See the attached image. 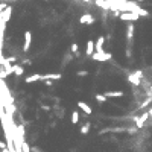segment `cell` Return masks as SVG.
Instances as JSON below:
<instances>
[{
  "instance_id": "8992f818",
  "label": "cell",
  "mask_w": 152,
  "mask_h": 152,
  "mask_svg": "<svg viewBox=\"0 0 152 152\" xmlns=\"http://www.w3.org/2000/svg\"><path fill=\"white\" fill-rule=\"evenodd\" d=\"M61 73H47V75H41V81H58L61 79Z\"/></svg>"
},
{
  "instance_id": "7a4b0ae2",
  "label": "cell",
  "mask_w": 152,
  "mask_h": 152,
  "mask_svg": "<svg viewBox=\"0 0 152 152\" xmlns=\"http://www.w3.org/2000/svg\"><path fill=\"white\" fill-rule=\"evenodd\" d=\"M141 76H143V71H141V70H136L134 73H129V75H128V81H129L132 85H140Z\"/></svg>"
},
{
  "instance_id": "9a60e30c",
  "label": "cell",
  "mask_w": 152,
  "mask_h": 152,
  "mask_svg": "<svg viewBox=\"0 0 152 152\" xmlns=\"http://www.w3.org/2000/svg\"><path fill=\"white\" fill-rule=\"evenodd\" d=\"M94 97H96V101L99 102V103H105L106 101H108V97L105 96V93H103V94H101V93H97V94H96Z\"/></svg>"
},
{
  "instance_id": "5b68a950",
  "label": "cell",
  "mask_w": 152,
  "mask_h": 152,
  "mask_svg": "<svg viewBox=\"0 0 152 152\" xmlns=\"http://www.w3.org/2000/svg\"><path fill=\"white\" fill-rule=\"evenodd\" d=\"M31 43H32V32H31V31H26V32H24V44H23V52H24V53L29 50Z\"/></svg>"
},
{
  "instance_id": "44dd1931",
  "label": "cell",
  "mask_w": 152,
  "mask_h": 152,
  "mask_svg": "<svg viewBox=\"0 0 152 152\" xmlns=\"http://www.w3.org/2000/svg\"><path fill=\"white\" fill-rule=\"evenodd\" d=\"M8 61H9V62H14V61H15V56H9V58H8Z\"/></svg>"
},
{
  "instance_id": "e0dca14e",
  "label": "cell",
  "mask_w": 152,
  "mask_h": 152,
  "mask_svg": "<svg viewBox=\"0 0 152 152\" xmlns=\"http://www.w3.org/2000/svg\"><path fill=\"white\" fill-rule=\"evenodd\" d=\"M70 50H71V53H75V56H79V46H78V43H73L71 44V47H70Z\"/></svg>"
},
{
  "instance_id": "d6986e66",
  "label": "cell",
  "mask_w": 152,
  "mask_h": 152,
  "mask_svg": "<svg viewBox=\"0 0 152 152\" xmlns=\"http://www.w3.org/2000/svg\"><path fill=\"white\" fill-rule=\"evenodd\" d=\"M90 126H91L90 123H85L84 126L81 128V134H84V136H85V134H88V131H90Z\"/></svg>"
},
{
  "instance_id": "cb8c5ba5",
  "label": "cell",
  "mask_w": 152,
  "mask_h": 152,
  "mask_svg": "<svg viewBox=\"0 0 152 152\" xmlns=\"http://www.w3.org/2000/svg\"><path fill=\"white\" fill-rule=\"evenodd\" d=\"M34 152H40V151H37V149H34Z\"/></svg>"
},
{
  "instance_id": "ffe728a7",
  "label": "cell",
  "mask_w": 152,
  "mask_h": 152,
  "mask_svg": "<svg viewBox=\"0 0 152 152\" xmlns=\"http://www.w3.org/2000/svg\"><path fill=\"white\" fill-rule=\"evenodd\" d=\"M88 71H78V76H87Z\"/></svg>"
},
{
  "instance_id": "52a82bcc",
  "label": "cell",
  "mask_w": 152,
  "mask_h": 152,
  "mask_svg": "<svg viewBox=\"0 0 152 152\" xmlns=\"http://www.w3.org/2000/svg\"><path fill=\"white\" fill-rule=\"evenodd\" d=\"M94 52H96V43H94V41H91V40H90V41H87V50H85V55L91 58Z\"/></svg>"
},
{
  "instance_id": "5bb4252c",
  "label": "cell",
  "mask_w": 152,
  "mask_h": 152,
  "mask_svg": "<svg viewBox=\"0 0 152 152\" xmlns=\"http://www.w3.org/2000/svg\"><path fill=\"white\" fill-rule=\"evenodd\" d=\"M123 94H125L123 91H106L105 93L106 97H122Z\"/></svg>"
},
{
  "instance_id": "30bf717a",
  "label": "cell",
  "mask_w": 152,
  "mask_h": 152,
  "mask_svg": "<svg viewBox=\"0 0 152 152\" xmlns=\"http://www.w3.org/2000/svg\"><path fill=\"white\" fill-rule=\"evenodd\" d=\"M37 81H41V75L40 73H34L31 76H28L24 79V82L26 84H34V82H37Z\"/></svg>"
},
{
  "instance_id": "7c38bea8",
  "label": "cell",
  "mask_w": 152,
  "mask_h": 152,
  "mask_svg": "<svg viewBox=\"0 0 152 152\" xmlns=\"http://www.w3.org/2000/svg\"><path fill=\"white\" fill-rule=\"evenodd\" d=\"M78 106H79V108H81L85 114H91V106L88 105V103H85V102H82V101H79V102H78Z\"/></svg>"
},
{
  "instance_id": "6da1fadb",
  "label": "cell",
  "mask_w": 152,
  "mask_h": 152,
  "mask_svg": "<svg viewBox=\"0 0 152 152\" xmlns=\"http://www.w3.org/2000/svg\"><path fill=\"white\" fill-rule=\"evenodd\" d=\"M113 58V53L110 52H94L91 59L93 61H97V62H103V61H110Z\"/></svg>"
},
{
  "instance_id": "ac0fdd59",
  "label": "cell",
  "mask_w": 152,
  "mask_h": 152,
  "mask_svg": "<svg viewBox=\"0 0 152 152\" xmlns=\"http://www.w3.org/2000/svg\"><path fill=\"white\" fill-rule=\"evenodd\" d=\"M78 122H79V113H78V111H73V113H71V123L76 125Z\"/></svg>"
},
{
  "instance_id": "ba28073f",
  "label": "cell",
  "mask_w": 152,
  "mask_h": 152,
  "mask_svg": "<svg viewBox=\"0 0 152 152\" xmlns=\"http://www.w3.org/2000/svg\"><path fill=\"white\" fill-rule=\"evenodd\" d=\"M126 40L129 43V46L132 44V40H134V24L129 23L128 24V29H126Z\"/></svg>"
},
{
  "instance_id": "7402d4cb",
  "label": "cell",
  "mask_w": 152,
  "mask_h": 152,
  "mask_svg": "<svg viewBox=\"0 0 152 152\" xmlns=\"http://www.w3.org/2000/svg\"><path fill=\"white\" fill-rule=\"evenodd\" d=\"M2 152H11V151H9V148H6V149H2Z\"/></svg>"
},
{
  "instance_id": "9c48e42d",
  "label": "cell",
  "mask_w": 152,
  "mask_h": 152,
  "mask_svg": "<svg viewBox=\"0 0 152 152\" xmlns=\"http://www.w3.org/2000/svg\"><path fill=\"white\" fill-rule=\"evenodd\" d=\"M79 23L81 24H91V23H94V19H93V15L85 14V15H82L81 19H79Z\"/></svg>"
},
{
  "instance_id": "8fae6325",
  "label": "cell",
  "mask_w": 152,
  "mask_h": 152,
  "mask_svg": "<svg viewBox=\"0 0 152 152\" xmlns=\"http://www.w3.org/2000/svg\"><path fill=\"white\" fill-rule=\"evenodd\" d=\"M11 12H12V8H11V6H8V8H6V11H3V14H2V23L9 21V19H11Z\"/></svg>"
},
{
  "instance_id": "277c9868",
  "label": "cell",
  "mask_w": 152,
  "mask_h": 152,
  "mask_svg": "<svg viewBox=\"0 0 152 152\" xmlns=\"http://www.w3.org/2000/svg\"><path fill=\"white\" fill-rule=\"evenodd\" d=\"M120 19L125 21H136L140 19V15L136 12H123V14H120Z\"/></svg>"
},
{
  "instance_id": "4fadbf2b",
  "label": "cell",
  "mask_w": 152,
  "mask_h": 152,
  "mask_svg": "<svg viewBox=\"0 0 152 152\" xmlns=\"http://www.w3.org/2000/svg\"><path fill=\"white\" fill-rule=\"evenodd\" d=\"M103 44H105V37L101 35L96 41V52H103Z\"/></svg>"
},
{
  "instance_id": "603a6c76",
  "label": "cell",
  "mask_w": 152,
  "mask_h": 152,
  "mask_svg": "<svg viewBox=\"0 0 152 152\" xmlns=\"http://www.w3.org/2000/svg\"><path fill=\"white\" fill-rule=\"evenodd\" d=\"M149 114H151V116H152V108H149Z\"/></svg>"
},
{
  "instance_id": "3957f363",
  "label": "cell",
  "mask_w": 152,
  "mask_h": 152,
  "mask_svg": "<svg viewBox=\"0 0 152 152\" xmlns=\"http://www.w3.org/2000/svg\"><path fill=\"white\" fill-rule=\"evenodd\" d=\"M149 111L148 113H143L141 116H138V117H136V128L137 129H140V128H143L145 126V123H146V120L149 119Z\"/></svg>"
},
{
  "instance_id": "2e32d148",
  "label": "cell",
  "mask_w": 152,
  "mask_h": 152,
  "mask_svg": "<svg viewBox=\"0 0 152 152\" xmlns=\"http://www.w3.org/2000/svg\"><path fill=\"white\" fill-rule=\"evenodd\" d=\"M23 71H24L23 66H20V64H15V71H14V75H15V76H21V75H23Z\"/></svg>"
}]
</instances>
